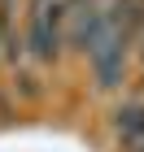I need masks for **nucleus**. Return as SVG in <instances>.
Returning a JSON list of instances; mask_svg holds the SVG:
<instances>
[{"label": "nucleus", "instance_id": "1", "mask_svg": "<svg viewBox=\"0 0 144 152\" xmlns=\"http://www.w3.org/2000/svg\"><path fill=\"white\" fill-rule=\"evenodd\" d=\"M114 135H118L122 143H135L144 135V104H127L118 109V117H114Z\"/></svg>", "mask_w": 144, "mask_h": 152}]
</instances>
